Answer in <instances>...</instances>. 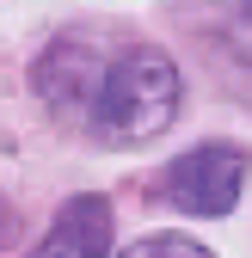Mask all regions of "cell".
I'll list each match as a JSON object with an SVG mask.
<instances>
[{
	"label": "cell",
	"instance_id": "obj_4",
	"mask_svg": "<svg viewBox=\"0 0 252 258\" xmlns=\"http://www.w3.org/2000/svg\"><path fill=\"white\" fill-rule=\"evenodd\" d=\"M123 258H215L203 240H191V234H148V240H130L123 246Z\"/></svg>",
	"mask_w": 252,
	"mask_h": 258
},
{
	"label": "cell",
	"instance_id": "obj_6",
	"mask_svg": "<svg viewBox=\"0 0 252 258\" xmlns=\"http://www.w3.org/2000/svg\"><path fill=\"white\" fill-rule=\"evenodd\" d=\"M13 234H19V215H13L7 197H0V246H13Z\"/></svg>",
	"mask_w": 252,
	"mask_h": 258
},
{
	"label": "cell",
	"instance_id": "obj_2",
	"mask_svg": "<svg viewBox=\"0 0 252 258\" xmlns=\"http://www.w3.org/2000/svg\"><path fill=\"white\" fill-rule=\"evenodd\" d=\"M246 172H252V154L234 148V142H203L191 154H178L166 178H160V197L184 215H228L246 190Z\"/></svg>",
	"mask_w": 252,
	"mask_h": 258
},
{
	"label": "cell",
	"instance_id": "obj_3",
	"mask_svg": "<svg viewBox=\"0 0 252 258\" xmlns=\"http://www.w3.org/2000/svg\"><path fill=\"white\" fill-rule=\"evenodd\" d=\"M111 252V203L105 197H68V209L55 215L49 240L31 252V258H105Z\"/></svg>",
	"mask_w": 252,
	"mask_h": 258
},
{
	"label": "cell",
	"instance_id": "obj_5",
	"mask_svg": "<svg viewBox=\"0 0 252 258\" xmlns=\"http://www.w3.org/2000/svg\"><path fill=\"white\" fill-rule=\"evenodd\" d=\"M228 43H234V55L240 61H252V0H234V13H228Z\"/></svg>",
	"mask_w": 252,
	"mask_h": 258
},
{
	"label": "cell",
	"instance_id": "obj_1",
	"mask_svg": "<svg viewBox=\"0 0 252 258\" xmlns=\"http://www.w3.org/2000/svg\"><path fill=\"white\" fill-rule=\"evenodd\" d=\"M178 68L166 49H130L92 86V136L111 148H142L154 136H166L178 117Z\"/></svg>",
	"mask_w": 252,
	"mask_h": 258
}]
</instances>
